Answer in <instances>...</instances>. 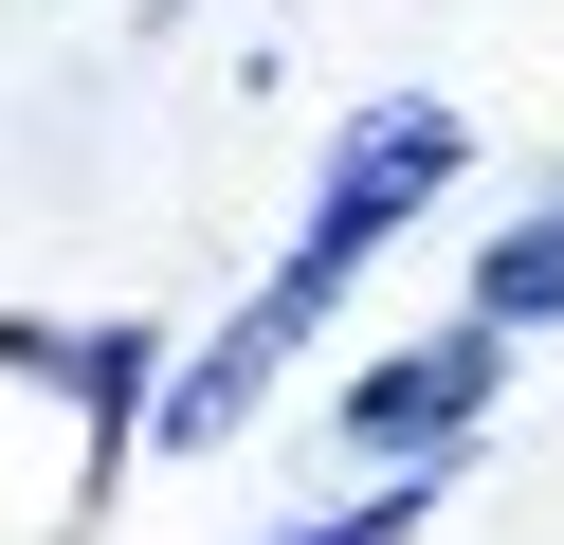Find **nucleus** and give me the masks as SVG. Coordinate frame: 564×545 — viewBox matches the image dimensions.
Segmentation results:
<instances>
[{
	"mask_svg": "<svg viewBox=\"0 0 564 545\" xmlns=\"http://www.w3.org/2000/svg\"><path fill=\"white\" fill-rule=\"evenodd\" d=\"M437 182H455V109H437V91L365 109V128L328 145V200H310V237L273 254V291H256V309H237L219 346L183 363V382H164V436H183V455H200V436H237V418H256V382H273V363H292L310 327L346 309V273H365V254L401 237V218L437 200Z\"/></svg>",
	"mask_w": 564,
	"mask_h": 545,
	"instance_id": "obj_1",
	"label": "nucleus"
},
{
	"mask_svg": "<svg viewBox=\"0 0 564 545\" xmlns=\"http://www.w3.org/2000/svg\"><path fill=\"white\" fill-rule=\"evenodd\" d=\"M491 382H510V346H491V327L455 309L437 346H401V363H365V382H346V436H365V455H437V436L474 418Z\"/></svg>",
	"mask_w": 564,
	"mask_h": 545,
	"instance_id": "obj_2",
	"label": "nucleus"
},
{
	"mask_svg": "<svg viewBox=\"0 0 564 545\" xmlns=\"http://www.w3.org/2000/svg\"><path fill=\"white\" fill-rule=\"evenodd\" d=\"M0 363L74 382V400H91V455H128V418H164V382H147V327H0Z\"/></svg>",
	"mask_w": 564,
	"mask_h": 545,
	"instance_id": "obj_3",
	"label": "nucleus"
},
{
	"mask_svg": "<svg viewBox=\"0 0 564 545\" xmlns=\"http://www.w3.org/2000/svg\"><path fill=\"white\" fill-rule=\"evenodd\" d=\"M546 309H564V200L528 218V237L474 254V327H491V346H510V327H546Z\"/></svg>",
	"mask_w": 564,
	"mask_h": 545,
	"instance_id": "obj_4",
	"label": "nucleus"
},
{
	"mask_svg": "<svg viewBox=\"0 0 564 545\" xmlns=\"http://www.w3.org/2000/svg\"><path fill=\"white\" fill-rule=\"evenodd\" d=\"M419 509H437V472H401V491H365V509H328V527H292V545H419Z\"/></svg>",
	"mask_w": 564,
	"mask_h": 545,
	"instance_id": "obj_5",
	"label": "nucleus"
}]
</instances>
